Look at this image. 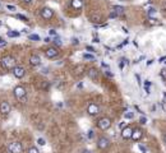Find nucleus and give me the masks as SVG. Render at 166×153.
<instances>
[{
	"label": "nucleus",
	"mask_w": 166,
	"mask_h": 153,
	"mask_svg": "<svg viewBox=\"0 0 166 153\" xmlns=\"http://www.w3.org/2000/svg\"><path fill=\"white\" fill-rule=\"evenodd\" d=\"M15 65H17V60H15V57H13L10 55H6L1 59V66L6 70H12Z\"/></svg>",
	"instance_id": "f257e3e1"
},
{
	"label": "nucleus",
	"mask_w": 166,
	"mask_h": 153,
	"mask_svg": "<svg viewBox=\"0 0 166 153\" xmlns=\"http://www.w3.org/2000/svg\"><path fill=\"white\" fill-rule=\"evenodd\" d=\"M13 93H14V97L17 98L18 101H22V102L26 101L27 92H26V88L24 87H22V85H17V87L14 88V91H13Z\"/></svg>",
	"instance_id": "f03ea898"
},
{
	"label": "nucleus",
	"mask_w": 166,
	"mask_h": 153,
	"mask_svg": "<svg viewBox=\"0 0 166 153\" xmlns=\"http://www.w3.org/2000/svg\"><path fill=\"white\" fill-rule=\"evenodd\" d=\"M8 148H9V152L10 153H22L23 152L22 143H19V142H12Z\"/></svg>",
	"instance_id": "7ed1b4c3"
},
{
	"label": "nucleus",
	"mask_w": 166,
	"mask_h": 153,
	"mask_svg": "<svg viewBox=\"0 0 166 153\" xmlns=\"http://www.w3.org/2000/svg\"><path fill=\"white\" fill-rule=\"evenodd\" d=\"M97 126L100 128L101 130H107L111 126V120L109 117H102L97 121Z\"/></svg>",
	"instance_id": "20e7f679"
},
{
	"label": "nucleus",
	"mask_w": 166,
	"mask_h": 153,
	"mask_svg": "<svg viewBox=\"0 0 166 153\" xmlns=\"http://www.w3.org/2000/svg\"><path fill=\"white\" fill-rule=\"evenodd\" d=\"M97 147L100 149H107L109 147H110V140H109V138H106V136H100L97 140Z\"/></svg>",
	"instance_id": "39448f33"
},
{
	"label": "nucleus",
	"mask_w": 166,
	"mask_h": 153,
	"mask_svg": "<svg viewBox=\"0 0 166 153\" xmlns=\"http://www.w3.org/2000/svg\"><path fill=\"white\" fill-rule=\"evenodd\" d=\"M41 17H42L44 19H46V21H49V19H51L54 17V10L51 8H47V6H45V8L41 9L40 12Z\"/></svg>",
	"instance_id": "423d86ee"
},
{
	"label": "nucleus",
	"mask_w": 166,
	"mask_h": 153,
	"mask_svg": "<svg viewBox=\"0 0 166 153\" xmlns=\"http://www.w3.org/2000/svg\"><path fill=\"white\" fill-rule=\"evenodd\" d=\"M12 70H13V75H14L15 78H18V79L23 78L24 74H26V69L23 68V66H18V65H15Z\"/></svg>",
	"instance_id": "0eeeda50"
},
{
	"label": "nucleus",
	"mask_w": 166,
	"mask_h": 153,
	"mask_svg": "<svg viewBox=\"0 0 166 153\" xmlns=\"http://www.w3.org/2000/svg\"><path fill=\"white\" fill-rule=\"evenodd\" d=\"M87 112L91 115V116H96V115L100 114V107L96 103H89L87 106Z\"/></svg>",
	"instance_id": "6e6552de"
},
{
	"label": "nucleus",
	"mask_w": 166,
	"mask_h": 153,
	"mask_svg": "<svg viewBox=\"0 0 166 153\" xmlns=\"http://www.w3.org/2000/svg\"><path fill=\"white\" fill-rule=\"evenodd\" d=\"M45 55H46L47 59H54L59 55V51H57L56 47H49L46 51H45Z\"/></svg>",
	"instance_id": "1a4fd4ad"
},
{
	"label": "nucleus",
	"mask_w": 166,
	"mask_h": 153,
	"mask_svg": "<svg viewBox=\"0 0 166 153\" xmlns=\"http://www.w3.org/2000/svg\"><path fill=\"white\" fill-rule=\"evenodd\" d=\"M10 110H12V107H10V105H9L8 102H5V101L0 102V112H1L3 115H8L9 112H10Z\"/></svg>",
	"instance_id": "9d476101"
},
{
	"label": "nucleus",
	"mask_w": 166,
	"mask_h": 153,
	"mask_svg": "<svg viewBox=\"0 0 166 153\" xmlns=\"http://www.w3.org/2000/svg\"><path fill=\"white\" fill-rule=\"evenodd\" d=\"M132 133H133V129L130 126H125L124 129H121V136L124 139H130L132 138Z\"/></svg>",
	"instance_id": "9b49d317"
},
{
	"label": "nucleus",
	"mask_w": 166,
	"mask_h": 153,
	"mask_svg": "<svg viewBox=\"0 0 166 153\" xmlns=\"http://www.w3.org/2000/svg\"><path fill=\"white\" fill-rule=\"evenodd\" d=\"M143 136V132L142 129H139V128H137V129H133V133H132V139L134 142H137V140H139L140 138Z\"/></svg>",
	"instance_id": "f8f14e48"
},
{
	"label": "nucleus",
	"mask_w": 166,
	"mask_h": 153,
	"mask_svg": "<svg viewBox=\"0 0 166 153\" xmlns=\"http://www.w3.org/2000/svg\"><path fill=\"white\" fill-rule=\"evenodd\" d=\"M87 75H88V78H91L92 81H95V79H97V78H98V70L96 69V68H91V69H88Z\"/></svg>",
	"instance_id": "ddd939ff"
},
{
	"label": "nucleus",
	"mask_w": 166,
	"mask_h": 153,
	"mask_svg": "<svg viewBox=\"0 0 166 153\" xmlns=\"http://www.w3.org/2000/svg\"><path fill=\"white\" fill-rule=\"evenodd\" d=\"M30 64L32 66H38L41 64V57L38 55H32L30 57Z\"/></svg>",
	"instance_id": "4468645a"
},
{
	"label": "nucleus",
	"mask_w": 166,
	"mask_h": 153,
	"mask_svg": "<svg viewBox=\"0 0 166 153\" xmlns=\"http://www.w3.org/2000/svg\"><path fill=\"white\" fill-rule=\"evenodd\" d=\"M70 5H72V8H74V9H82L83 0H72V1H70Z\"/></svg>",
	"instance_id": "2eb2a0df"
},
{
	"label": "nucleus",
	"mask_w": 166,
	"mask_h": 153,
	"mask_svg": "<svg viewBox=\"0 0 166 153\" xmlns=\"http://www.w3.org/2000/svg\"><path fill=\"white\" fill-rule=\"evenodd\" d=\"M114 12L118 14V17L119 15H123L124 14V12H125V9H124V6H121V5H114Z\"/></svg>",
	"instance_id": "dca6fc26"
},
{
	"label": "nucleus",
	"mask_w": 166,
	"mask_h": 153,
	"mask_svg": "<svg viewBox=\"0 0 166 153\" xmlns=\"http://www.w3.org/2000/svg\"><path fill=\"white\" fill-rule=\"evenodd\" d=\"M147 17L148 18H156L157 17V10H156L155 8H149L148 10H147Z\"/></svg>",
	"instance_id": "f3484780"
},
{
	"label": "nucleus",
	"mask_w": 166,
	"mask_h": 153,
	"mask_svg": "<svg viewBox=\"0 0 166 153\" xmlns=\"http://www.w3.org/2000/svg\"><path fill=\"white\" fill-rule=\"evenodd\" d=\"M148 24H151V26H157V24H161V22L158 21V19H156V18H148Z\"/></svg>",
	"instance_id": "a211bd4d"
},
{
	"label": "nucleus",
	"mask_w": 166,
	"mask_h": 153,
	"mask_svg": "<svg viewBox=\"0 0 166 153\" xmlns=\"http://www.w3.org/2000/svg\"><path fill=\"white\" fill-rule=\"evenodd\" d=\"M6 34H8V37H19L21 36V33H19L18 31H9Z\"/></svg>",
	"instance_id": "6ab92c4d"
},
{
	"label": "nucleus",
	"mask_w": 166,
	"mask_h": 153,
	"mask_svg": "<svg viewBox=\"0 0 166 153\" xmlns=\"http://www.w3.org/2000/svg\"><path fill=\"white\" fill-rule=\"evenodd\" d=\"M100 21H101V15L100 14L92 15V17H91V22H92V23H97V22H100Z\"/></svg>",
	"instance_id": "aec40b11"
},
{
	"label": "nucleus",
	"mask_w": 166,
	"mask_h": 153,
	"mask_svg": "<svg viewBox=\"0 0 166 153\" xmlns=\"http://www.w3.org/2000/svg\"><path fill=\"white\" fill-rule=\"evenodd\" d=\"M133 117H134V114L130 112V111H128V112L124 114V119H127V120H132Z\"/></svg>",
	"instance_id": "412c9836"
},
{
	"label": "nucleus",
	"mask_w": 166,
	"mask_h": 153,
	"mask_svg": "<svg viewBox=\"0 0 166 153\" xmlns=\"http://www.w3.org/2000/svg\"><path fill=\"white\" fill-rule=\"evenodd\" d=\"M83 59L84 60H95V56L92 54H83Z\"/></svg>",
	"instance_id": "4be33fe9"
},
{
	"label": "nucleus",
	"mask_w": 166,
	"mask_h": 153,
	"mask_svg": "<svg viewBox=\"0 0 166 153\" xmlns=\"http://www.w3.org/2000/svg\"><path fill=\"white\" fill-rule=\"evenodd\" d=\"M54 43H55L56 46H62V45H63V42H62V38H60V37H57V36H55V38H54Z\"/></svg>",
	"instance_id": "5701e85b"
},
{
	"label": "nucleus",
	"mask_w": 166,
	"mask_h": 153,
	"mask_svg": "<svg viewBox=\"0 0 166 153\" xmlns=\"http://www.w3.org/2000/svg\"><path fill=\"white\" fill-rule=\"evenodd\" d=\"M28 38H30L31 41H40V36H38V34H30V36H28Z\"/></svg>",
	"instance_id": "b1692460"
},
{
	"label": "nucleus",
	"mask_w": 166,
	"mask_h": 153,
	"mask_svg": "<svg viewBox=\"0 0 166 153\" xmlns=\"http://www.w3.org/2000/svg\"><path fill=\"white\" fill-rule=\"evenodd\" d=\"M15 18L21 19V21H23V22H27L28 21V18L26 17V15H22V14H17V15H15Z\"/></svg>",
	"instance_id": "393cba45"
},
{
	"label": "nucleus",
	"mask_w": 166,
	"mask_h": 153,
	"mask_svg": "<svg viewBox=\"0 0 166 153\" xmlns=\"http://www.w3.org/2000/svg\"><path fill=\"white\" fill-rule=\"evenodd\" d=\"M27 153H40V152H38V149L36 148V147H31V148H28Z\"/></svg>",
	"instance_id": "a878e982"
},
{
	"label": "nucleus",
	"mask_w": 166,
	"mask_h": 153,
	"mask_svg": "<svg viewBox=\"0 0 166 153\" xmlns=\"http://www.w3.org/2000/svg\"><path fill=\"white\" fill-rule=\"evenodd\" d=\"M37 144H40V145H45V144H46V140H45L44 138H38V139H37Z\"/></svg>",
	"instance_id": "bb28decb"
},
{
	"label": "nucleus",
	"mask_w": 166,
	"mask_h": 153,
	"mask_svg": "<svg viewBox=\"0 0 166 153\" xmlns=\"http://www.w3.org/2000/svg\"><path fill=\"white\" fill-rule=\"evenodd\" d=\"M138 148L140 149V152H142V153H147V148H146L145 145H142V144H138Z\"/></svg>",
	"instance_id": "cd10ccee"
},
{
	"label": "nucleus",
	"mask_w": 166,
	"mask_h": 153,
	"mask_svg": "<svg viewBox=\"0 0 166 153\" xmlns=\"http://www.w3.org/2000/svg\"><path fill=\"white\" fill-rule=\"evenodd\" d=\"M6 9H8L9 12H14V10H15V6H14V5H9V4H8V5H6Z\"/></svg>",
	"instance_id": "c85d7f7f"
},
{
	"label": "nucleus",
	"mask_w": 166,
	"mask_h": 153,
	"mask_svg": "<svg viewBox=\"0 0 166 153\" xmlns=\"http://www.w3.org/2000/svg\"><path fill=\"white\" fill-rule=\"evenodd\" d=\"M139 123H140V124H146V123H147V117H146V116H142V117L139 119Z\"/></svg>",
	"instance_id": "c756f323"
},
{
	"label": "nucleus",
	"mask_w": 166,
	"mask_h": 153,
	"mask_svg": "<svg viewBox=\"0 0 166 153\" xmlns=\"http://www.w3.org/2000/svg\"><path fill=\"white\" fill-rule=\"evenodd\" d=\"M161 76H162L164 79H166V69H162V70H161Z\"/></svg>",
	"instance_id": "7c9ffc66"
},
{
	"label": "nucleus",
	"mask_w": 166,
	"mask_h": 153,
	"mask_svg": "<svg viewBox=\"0 0 166 153\" xmlns=\"http://www.w3.org/2000/svg\"><path fill=\"white\" fill-rule=\"evenodd\" d=\"M49 34H51V36H57L55 30H50V31H49Z\"/></svg>",
	"instance_id": "2f4dec72"
},
{
	"label": "nucleus",
	"mask_w": 166,
	"mask_h": 153,
	"mask_svg": "<svg viewBox=\"0 0 166 153\" xmlns=\"http://www.w3.org/2000/svg\"><path fill=\"white\" fill-rule=\"evenodd\" d=\"M72 43L73 45H78L79 43V40H78V38H72Z\"/></svg>",
	"instance_id": "473e14b6"
},
{
	"label": "nucleus",
	"mask_w": 166,
	"mask_h": 153,
	"mask_svg": "<svg viewBox=\"0 0 166 153\" xmlns=\"http://www.w3.org/2000/svg\"><path fill=\"white\" fill-rule=\"evenodd\" d=\"M116 17H118V14H116V13H115L114 10L110 13V18H116Z\"/></svg>",
	"instance_id": "72a5a7b5"
},
{
	"label": "nucleus",
	"mask_w": 166,
	"mask_h": 153,
	"mask_svg": "<svg viewBox=\"0 0 166 153\" xmlns=\"http://www.w3.org/2000/svg\"><path fill=\"white\" fill-rule=\"evenodd\" d=\"M88 138H93V130H89L88 132Z\"/></svg>",
	"instance_id": "f704fd0d"
},
{
	"label": "nucleus",
	"mask_w": 166,
	"mask_h": 153,
	"mask_svg": "<svg viewBox=\"0 0 166 153\" xmlns=\"http://www.w3.org/2000/svg\"><path fill=\"white\" fill-rule=\"evenodd\" d=\"M105 74H106V75H109V76H110V78H111V76H113V73H110V70H106V72H105Z\"/></svg>",
	"instance_id": "c9c22d12"
},
{
	"label": "nucleus",
	"mask_w": 166,
	"mask_h": 153,
	"mask_svg": "<svg viewBox=\"0 0 166 153\" xmlns=\"http://www.w3.org/2000/svg\"><path fill=\"white\" fill-rule=\"evenodd\" d=\"M162 12H166V1H164V3H162Z\"/></svg>",
	"instance_id": "e433bc0d"
},
{
	"label": "nucleus",
	"mask_w": 166,
	"mask_h": 153,
	"mask_svg": "<svg viewBox=\"0 0 166 153\" xmlns=\"http://www.w3.org/2000/svg\"><path fill=\"white\" fill-rule=\"evenodd\" d=\"M86 49H87V50L89 51V52H93V51H95V50H93V47H92V46H87Z\"/></svg>",
	"instance_id": "4c0bfd02"
},
{
	"label": "nucleus",
	"mask_w": 166,
	"mask_h": 153,
	"mask_svg": "<svg viewBox=\"0 0 166 153\" xmlns=\"http://www.w3.org/2000/svg\"><path fill=\"white\" fill-rule=\"evenodd\" d=\"M5 45H6V42H5V41H4V40H1V41H0V47L5 46Z\"/></svg>",
	"instance_id": "58836bf2"
},
{
	"label": "nucleus",
	"mask_w": 166,
	"mask_h": 153,
	"mask_svg": "<svg viewBox=\"0 0 166 153\" xmlns=\"http://www.w3.org/2000/svg\"><path fill=\"white\" fill-rule=\"evenodd\" d=\"M125 126H127V123H124V121H123V123L120 124V128H121V129H124Z\"/></svg>",
	"instance_id": "ea45409f"
},
{
	"label": "nucleus",
	"mask_w": 166,
	"mask_h": 153,
	"mask_svg": "<svg viewBox=\"0 0 166 153\" xmlns=\"http://www.w3.org/2000/svg\"><path fill=\"white\" fill-rule=\"evenodd\" d=\"M47 70H49L47 68H44V69H42V73H44V74H47V73H49V72H47Z\"/></svg>",
	"instance_id": "a19ab883"
},
{
	"label": "nucleus",
	"mask_w": 166,
	"mask_h": 153,
	"mask_svg": "<svg viewBox=\"0 0 166 153\" xmlns=\"http://www.w3.org/2000/svg\"><path fill=\"white\" fill-rule=\"evenodd\" d=\"M102 68H105V69H109V65H106L105 63H102Z\"/></svg>",
	"instance_id": "79ce46f5"
},
{
	"label": "nucleus",
	"mask_w": 166,
	"mask_h": 153,
	"mask_svg": "<svg viewBox=\"0 0 166 153\" xmlns=\"http://www.w3.org/2000/svg\"><path fill=\"white\" fill-rule=\"evenodd\" d=\"M93 42H96V43H98V42H100V40H98V38H97V37H96V38H93Z\"/></svg>",
	"instance_id": "37998d69"
},
{
	"label": "nucleus",
	"mask_w": 166,
	"mask_h": 153,
	"mask_svg": "<svg viewBox=\"0 0 166 153\" xmlns=\"http://www.w3.org/2000/svg\"><path fill=\"white\" fill-rule=\"evenodd\" d=\"M152 63H153V60H148V61H147V65H151Z\"/></svg>",
	"instance_id": "c03bdc74"
},
{
	"label": "nucleus",
	"mask_w": 166,
	"mask_h": 153,
	"mask_svg": "<svg viewBox=\"0 0 166 153\" xmlns=\"http://www.w3.org/2000/svg\"><path fill=\"white\" fill-rule=\"evenodd\" d=\"M24 3H27V4H30V3H32V0H23Z\"/></svg>",
	"instance_id": "a18cd8bd"
},
{
	"label": "nucleus",
	"mask_w": 166,
	"mask_h": 153,
	"mask_svg": "<svg viewBox=\"0 0 166 153\" xmlns=\"http://www.w3.org/2000/svg\"><path fill=\"white\" fill-rule=\"evenodd\" d=\"M82 153H92V152H91V151H88V149H86V151H83Z\"/></svg>",
	"instance_id": "49530a36"
},
{
	"label": "nucleus",
	"mask_w": 166,
	"mask_h": 153,
	"mask_svg": "<svg viewBox=\"0 0 166 153\" xmlns=\"http://www.w3.org/2000/svg\"><path fill=\"white\" fill-rule=\"evenodd\" d=\"M164 140H165V143H166V134H165V136H164Z\"/></svg>",
	"instance_id": "de8ad7c7"
},
{
	"label": "nucleus",
	"mask_w": 166,
	"mask_h": 153,
	"mask_svg": "<svg viewBox=\"0 0 166 153\" xmlns=\"http://www.w3.org/2000/svg\"><path fill=\"white\" fill-rule=\"evenodd\" d=\"M1 40H3V38H1V37H0V41H1Z\"/></svg>",
	"instance_id": "09e8293b"
},
{
	"label": "nucleus",
	"mask_w": 166,
	"mask_h": 153,
	"mask_svg": "<svg viewBox=\"0 0 166 153\" xmlns=\"http://www.w3.org/2000/svg\"><path fill=\"white\" fill-rule=\"evenodd\" d=\"M0 6H1V4H0Z\"/></svg>",
	"instance_id": "8fccbe9b"
}]
</instances>
